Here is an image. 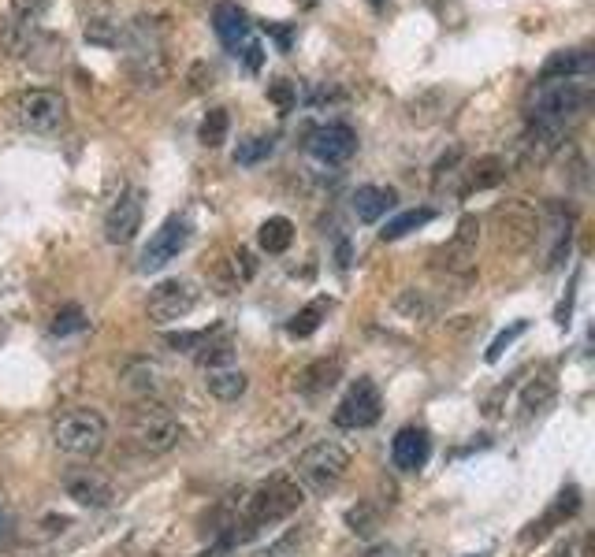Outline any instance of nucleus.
Returning a JSON list of instances; mask_svg holds the SVG:
<instances>
[{"instance_id": "15", "label": "nucleus", "mask_w": 595, "mask_h": 557, "mask_svg": "<svg viewBox=\"0 0 595 557\" xmlns=\"http://www.w3.org/2000/svg\"><path fill=\"white\" fill-rule=\"evenodd\" d=\"M428 457H432V439L424 428H402L391 442V461L398 472H417L428 465Z\"/></svg>"}, {"instance_id": "23", "label": "nucleus", "mask_w": 595, "mask_h": 557, "mask_svg": "<svg viewBox=\"0 0 595 557\" xmlns=\"http://www.w3.org/2000/svg\"><path fill=\"white\" fill-rule=\"evenodd\" d=\"M294 242V223L287 216H272L257 227V246L265 253H287V246Z\"/></svg>"}, {"instance_id": "2", "label": "nucleus", "mask_w": 595, "mask_h": 557, "mask_svg": "<svg viewBox=\"0 0 595 557\" xmlns=\"http://www.w3.org/2000/svg\"><path fill=\"white\" fill-rule=\"evenodd\" d=\"M592 101V90L581 78H562V82H536L529 97V119L532 123H547V127L566 130V123L581 116Z\"/></svg>"}, {"instance_id": "31", "label": "nucleus", "mask_w": 595, "mask_h": 557, "mask_svg": "<svg viewBox=\"0 0 595 557\" xmlns=\"http://www.w3.org/2000/svg\"><path fill=\"white\" fill-rule=\"evenodd\" d=\"M235 361V346L231 342H216V346H201L198 353V364L201 368H209V372H216V368H227V364Z\"/></svg>"}, {"instance_id": "18", "label": "nucleus", "mask_w": 595, "mask_h": 557, "mask_svg": "<svg viewBox=\"0 0 595 557\" xmlns=\"http://www.w3.org/2000/svg\"><path fill=\"white\" fill-rule=\"evenodd\" d=\"M595 56L588 49H562L555 52L540 71V82H562V78H584L592 75Z\"/></svg>"}, {"instance_id": "9", "label": "nucleus", "mask_w": 595, "mask_h": 557, "mask_svg": "<svg viewBox=\"0 0 595 557\" xmlns=\"http://www.w3.org/2000/svg\"><path fill=\"white\" fill-rule=\"evenodd\" d=\"M380 409H384V398L372 379H357L354 387L343 394V402L335 405V424L346 431L357 428H372L380 420Z\"/></svg>"}, {"instance_id": "17", "label": "nucleus", "mask_w": 595, "mask_h": 557, "mask_svg": "<svg viewBox=\"0 0 595 557\" xmlns=\"http://www.w3.org/2000/svg\"><path fill=\"white\" fill-rule=\"evenodd\" d=\"M212 30H216V38L224 41L227 49H238V45L250 41V15L242 12L238 4L224 0V4H216V12H212Z\"/></svg>"}, {"instance_id": "27", "label": "nucleus", "mask_w": 595, "mask_h": 557, "mask_svg": "<svg viewBox=\"0 0 595 557\" xmlns=\"http://www.w3.org/2000/svg\"><path fill=\"white\" fill-rule=\"evenodd\" d=\"M227 130H231V116H227V108H209V116L201 119L198 127V142L205 149H220L227 142Z\"/></svg>"}, {"instance_id": "22", "label": "nucleus", "mask_w": 595, "mask_h": 557, "mask_svg": "<svg viewBox=\"0 0 595 557\" xmlns=\"http://www.w3.org/2000/svg\"><path fill=\"white\" fill-rule=\"evenodd\" d=\"M577 509H581V491H577V487H566V491L558 494L555 506L547 509V517H543L540 524H532V532L525 535V539H540V535H547L558 524V520H569L573 513H577Z\"/></svg>"}, {"instance_id": "43", "label": "nucleus", "mask_w": 595, "mask_h": 557, "mask_svg": "<svg viewBox=\"0 0 595 557\" xmlns=\"http://www.w3.org/2000/svg\"><path fill=\"white\" fill-rule=\"evenodd\" d=\"M562 557H569V554H562Z\"/></svg>"}, {"instance_id": "24", "label": "nucleus", "mask_w": 595, "mask_h": 557, "mask_svg": "<svg viewBox=\"0 0 595 557\" xmlns=\"http://www.w3.org/2000/svg\"><path fill=\"white\" fill-rule=\"evenodd\" d=\"M436 220V212L432 208H410V212H398L395 220L384 223V231H380V238L384 242H398V238H406L410 231H417V227H424V223Z\"/></svg>"}, {"instance_id": "39", "label": "nucleus", "mask_w": 595, "mask_h": 557, "mask_svg": "<svg viewBox=\"0 0 595 557\" xmlns=\"http://www.w3.org/2000/svg\"><path fill=\"white\" fill-rule=\"evenodd\" d=\"M15 539V520L8 509H0V546H8Z\"/></svg>"}, {"instance_id": "11", "label": "nucleus", "mask_w": 595, "mask_h": 557, "mask_svg": "<svg viewBox=\"0 0 595 557\" xmlns=\"http://www.w3.org/2000/svg\"><path fill=\"white\" fill-rule=\"evenodd\" d=\"M194 305H198V290L186 283V279H164V283L153 286V294H149L146 316L153 324H175V320H183Z\"/></svg>"}, {"instance_id": "6", "label": "nucleus", "mask_w": 595, "mask_h": 557, "mask_svg": "<svg viewBox=\"0 0 595 557\" xmlns=\"http://www.w3.org/2000/svg\"><path fill=\"white\" fill-rule=\"evenodd\" d=\"M12 119L30 134H49L67 119V101L56 90H23L12 97Z\"/></svg>"}, {"instance_id": "12", "label": "nucleus", "mask_w": 595, "mask_h": 557, "mask_svg": "<svg viewBox=\"0 0 595 557\" xmlns=\"http://www.w3.org/2000/svg\"><path fill=\"white\" fill-rule=\"evenodd\" d=\"M357 149V134L346 123H328L309 134V153L317 156L320 164H346Z\"/></svg>"}, {"instance_id": "14", "label": "nucleus", "mask_w": 595, "mask_h": 557, "mask_svg": "<svg viewBox=\"0 0 595 557\" xmlns=\"http://www.w3.org/2000/svg\"><path fill=\"white\" fill-rule=\"evenodd\" d=\"M64 491H67V498H75V502L86 506V509H108L112 506V498H116L112 483H108L105 476L90 472V468H82V472H67Z\"/></svg>"}, {"instance_id": "16", "label": "nucleus", "mask_w": 595, "mask_h": 557, "mask_svg": "<svg viewBox=\"0 0 595 557\" xmlns=\"http://www.w3.org/2000/svg\"><path fill=\"white\" fill-rule=\"evenodd\" d=\"M343 376V361L339 357H320V361L305 364L298 379H294V387L302 390L305 398H320V394H328L335 383Z\"/></svg>"}, {"instance_id": "29", "label": "nucleus", "mask_w": 595, "mask_h": 557, "mask_svg": "<svg viewBox=\"0 0 595 557\" xmlns=\"http://www.w3.org/2000/svg\"><path fill=\"white\" fill-rule=\"evenodd\" d=\"M324 316H328V301H324V298L313 301V305H305V309L294 316L291 324H287V335H291V338H309L320 327V320H324Z\"/></svg>"}, {"instance_id": "10", "label": "nucleus", "mask_w": 595, "mask_h": 557, "mask_svg": "<svg viewBox=\"0 0 595 557\" xmlns=\"http://www.w3.org/2000/svg\"><path fill=\"white\" fill-rule=\"evenodd\" d=\"M190 242V223L183 216H168V220L160 223V231L149 238V246L142 249V260H138V272L149 275V272H160V268H168L179 253L186 249Z\"/></svg>"}, {"instance_id": "38", "label": "nucleus", "mask_w": 595, "mask_h": 557, "mask_svg": "<svg viewBox=\"0 0 595 557\" xmlns=\"http://www.w3.org/2000/svg\"><path fill=\"white\" fill-rule=\"evenodd\" d=\"M209 338V331H190V335H168V346H175V350H194V346H201Z\"/></svg>"}, {"instance_id": "7", "label": "nucleus", "mask_w": 595, "mask_h": 557, "mask_svg": "<svg viewBox=\"0 0 595 557\" xmlns=\"http://www.w3.org/2000/svg\"><path fill=\"white\" fill-rule=\"evenodd\" d=\"M131 439L134 446L142 450V454H168L175 442L183 439V428H179V420H175L164 405L149 402L142 405L131 420Z\"/></svg>"}, {"instance_id": "32", "label": "nucleus", "mask_w": 595, "mask_h": 557, "mask_svg": "<svg viewBox=\"0 0 595 557\" xmlns=\"http://www.w3.org/2000/svg\"><path fill=\"white\" fill-rule=\"evenodd\" d=\"M253 272H257V260H253L250 249H235V253H231V279H227V283L231 286L250 283Z\"/></svg>"}, {"instance_id": "1", "label": "nucleus", "mask_w": 595, "mask_h": 557, "mask_svg": "<svg viewBox=\"0 0 595 557\" xmlns=\"http://www.w3.org/2000/svg\"><path fill=\"white\" fill-rule=\"evenodd\" d=\"M305 502V491L302 483L287 480V476H276V480H268L265 487H257V491L246 498V509H242V524H231V528H242V532H235L231 539H227V546L231 543H246L250 535H257L261 528H272V524H279V520L294 517L298 509H302Z\"/></svg>"}, {"instance_id": "40", "label": "nucleus", "mask_w": 595, "mask_h": 557, "mask_svg": "<svg viewBox=\"0 0 595 557\" xmlns=\"http://www.w3.org/2000/svg\"><path fill=\"white\" fill-rule=\"evenodd\" d=\"M261 45H257V41H250V49H246V67H250V71H257V67H261Z\"/></svg>"}, {"instance_id": "20", "label": "nucleus", "mask_w": 595, "mask_h": 557, "mask_svg": "<svg viewBox=\"0 0 595 557\" xmlns=\"http://www.w3.org/2000/svg\"><path fill=\"white\" fill-rule=\"evenodd\" d=\"M391 205H395V190H384V186H361L354 194V216L361 223H376L380 216H387Z\"/></svg>"}, {"instance_id": "37", "label": "nucleus", "mask_w": 595, "mask_h": 557, "mask_svg": "<svg viewBox=\"0 0 595 557\" xmlns=\"http://www.w3.org/2000/svg\"><path fill=\"white\" fill-rule=\"evenodd\" d=\"M86 38L101 41V45H112V41H116V23H108V19H93V23L86 26Z\"/></svg>"}, {"instance_id": "30", "label": "nucleus", "mask_w": 595, "mask_h": 557, "mask_svg": "<svg viewBox=\"0 0 595 557\" xmlns=\"http://www.w3.org/2000/svg\"><path fill=\"white\" fill-rule=\"evenodd\" d=\"M82 327H86V312H82L79 305H64V309L53 316L49 331H53L56 338H64V335H75V331H82Z\"/></svg>"}, {"instance_id": "35", "label": "nucleus", "mask_w": 595, "mask_h": 557, "mask_svg": "<svg viewBox=\"0 0 595 557\" xmlns=\"http://www.w3.org/2000/svg\"><path fill=\"white\" fill-rule=\"evenodd\" d=\"M525 331H529V324H525V320H517V324L510 327V331H503V335H499V338H495V342H491L488 361H499V357H503L506 346H510V342H514L517 335H525Z\"/></svg>"}, {"instance_id": "21", "label": "nucleus", "mask_w": 595, "mask_h": 557, "mask_svg": "<svg viewBox=\"0 0 595 557\" xmlns=\"http://www.w3.org/2000/svg\"><path fill=\"white\" fill-rule=\"evenodd\" d=\"M205 387L220 402H238L246 394V387H250V379H246V372H235V368H216V372H209Z\"/></svg>"}, {"instance_id": "19", "label": "nucleus", "mask_w": 595, "mask_h": 557, "mask_svg": "<svg viewBox=\"0 0 595 557\" xmlns=\"http://www.w3.org/2000/svg\"><path fill=\"white\" fill-rule=\"evenodd\" d=\"M510 175V164H506L503 156H476L469 171H465V190L473 194V190H491V186H499V182Z\"/></svg>"}, {"instance_id": "28", "label": "nucleus", "mask_w": 595, "mask_h": 557, "mask_svg": "<svg viewBox=\"0 0 595 557\" xmlns=\"http://www.w3.org/2000/svg\"><path fill=\"white\" fill-rule=\"evenodd\" d=\"M123 383L134 390V394H153L160 387V368L149 361H134L127 364V372H123Z\"/></svg>"}, {"instance_id": "42", "label": "nucleus", "mask_w": 595, "mask_h": 557, "mask_svg": "<svg viewBox=\"0 0 595 557\" xmlns=\"http://www.w3.org/2000/svg\"><path fill=\"white\" fill-rule=\"evenodd\" d=\"M372 4H380V0H372Z\"/></svg>"}, {"instance_id": "3", "label": "nucleus", "mask_w": 595, "mask_h": 557, "mask_svg": "<svg viewBox=\"0 0 595 557\" xmlns=\"http://www.w3.org/2000/svg\"><path fill=\"white\" fill-rule=\"evenodd\" d=\"M108 424L97 409H67L56 416L53 442L71 457H97L105 450Z\"/></svg>"}, {"instance_id": "34", "label": "nucleus", "mask_w": 595, "mask_h": 557, "mask_svg": "<svg viewBox=\"0 0 595 557\" xmlns=\"http://www.w3.org/2000/svg\"><path fill=\"white\" fill-rule=\"evenodd\" d=\"M268 97L283 108V112H291L294 104H298V90H294L287 78H279V82H272V90H268Z\"/></svg>"}, {"instance_id": "13", "label": "nucleus", "mask_w": 595, "mask_h": 557, "mask_svg": "<svg viewBox=\"0 0 595 557\" xmlns=\"http://www.w3.org/2000/svg\"><path fill=\"white\" fill-rule=\"evenodd\" d=\"M142 227V197L138 194H123L116 197V205L108 208L105 216V238L112 246H127L134 234Z\"/></svg>"}, {"instance_id": "41", "label": "nucleus", "mask_w": 595, "mask_h": 557, "mask_svg": "<svg viewBox=\"0 0 595 557\" xmlns=\"http://www.w3.org/2000/svg\"><path fill=\"white\" fill-rule=\"evenodd\" d=\"M198 557H227V550L224 546H209V550H201Z\"/></svg>"}, {"instance_id": "25", "label": "nucleus", "mask_w": 595, "mask_h": 557, "mask_svg": "<svg viewBox=\"0 0 595 557\" xmlns=\"http://www.w3.org/2000/svg\"><path fill=\"white\" fill-rule=\"evenodd\" d=\"M272 153H276V138H272V134H253L246 142H238L235 164L238 168H257V164H265Z\"/></svg>"}, {"instance_id": "4", "label": "nucleus", "mask_w": 595, "mask_h": 557, "mask_svg": "<svg viewBox=\"0 0 595 557\" xmlns=\"http://www.w3.org/2000/svg\"><path fill=\"white\" fill-rule=\"evenodd\" d=\"M346 468H350V450H346L343 442L335 439H320L313 442L305 454H298V465H294V472H298V480L309 487V491H331L335 483L346 476Z\"/></svg>"}, {"instance_id": "33", "label": "nucleus", "mask_w": 595, "mask_h": 557, "mask_svg": "<svg viewBox=\"0 0 595 557\" xmlns=\"http://www.w3.org/2000/svg\"><path fill=\"white\" fill-rule=\"evenodd\" d=\"M346 524H350V528H354L357 535H365V539H369V535L376 532V517H372V509H369V506L350 509V513H346Z\"/></svg>"}, {"instance_id": "26", "label": "nucleus", "mask_w": 595, "mask_h": 557, "mask_svg": "<svg viewBox=\"0 0 595 557\" xmlns=\"http://www.w3.org/2000/svg\"><path fill=\"white\" fill-rule=\"evenodd\" d=\"M555 405V383L551 379H529L525 390H521V409L525 416H540Z\"/></svg>"}, {"instance_id": "5", "label": "nucleus", "mask_w": 595, "mask_h": 557, "mask_svg": "<svg viewBox=\"0 0 595 557\" xmlns=\"http://www.w3.org/2000/svg\"><path fill=\"white\" fill-rule=\"evenodd\" d=\"M491 231H495L499 249L525 253L540 238V216L525 201H503V205H495V212H491Z\"/></svg>"}, {"instance_id": "8", "label": "nucleus", "mask_w": 595, "mask_h": 557, "mask_svg": "<svg viewBox=\"0 0 595 557\" xmlns=\"http://www.w3.org/2000/svg\"><path fill=\"white\" fill-rule=\"evenodd\" d=\"M476 242H480V220L462 216L458 227H454V238L432 253V268L447 275H469L476 264Z\"/></svg>"}, {"instance_id": "36", "label": "nucleus", "mask_w": 595, "mask_h": 557, "mask_svg": "<svg viewBox=\"0 0 595 557\" xmlns=\"http://www.w3.org/2000/svg\"><path fill=\"white\" fill-rule=\"evenodd\" d=\"M45 8H49V0H12V12L19 15V19H27V23L41 19Z\"/></svg>"}]
</instances>
